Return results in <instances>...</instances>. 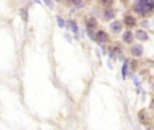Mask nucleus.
I'll return each instance as SVG.
<instances>
[{"label": "nucleus", "instance_id": "f257e3e1", "mask_svg": "<svg viewBox=\"0 0 154 130\" xmlns=\"http://www.w3.org/2000/svg\"><path fill=\"white\" fill-rule=\"evenodd\" d=\"M134 9L137 13L145 15L154 9V0H135Z\"/></svg>", "mask_w": 154, "mask_h": 130}, {"label": "nucleus", "instance_id": "f03ea898", "mask_svg": "<svg viewBox=\"0 0 154 130\" xmlns=\"http://www.w3.org/2000/svg\"><path fill=\"white\" fill-rule=\"evenodd\" d=\"M97 22L95 19L91 18L87 22V30H88V36L92 39V40H96V33H95V30L97 29Z\"/></svg>", "mask_w": 154, "mask_h": 130}, {"label": "nucleus", "instance_id": "7ed1b4c3", "mask_svg": "<svg viewBox=\"0 0 154 130\" xmlns=\"http://www.w3.org/2000/svg\"><path fill=\"white\" fill-rule=\"evenodd\" d=\"M110 29H111V31L114 33H119L123 30V24L120 22H118V21L113 22L110 24Z\"/></svg>", "mask_w": 154, "mask_h": 130}, {"label": "nucleus", "instance_id": "20e7f679", "mask_svg": "<svg viewBox=\"0 0 154 130\" xmlns=\"http://www.w3.org/2000/svg\"><path fill=\"white\" fill-rule=\"evenodd\" d=\"M131 52H132V54H133L134 56H135V57H140V56H142L143 53V47L142 45H139V44L134 45V46L132 48Z\"/></svg>", "mask_w": 154, "mask_h": 130}, {"label": "nucleus", "instance_id": "39448f33", "mask_svg": "<svg viewBox=\"0 0 154 130\" xmlns=\"http://www.w3.org/2000/svg\"><path fill=\"white\" fill-rule=\"evenodd\" d=\"M96 40L99 42H106L108 40V36L105 31H98L96 33Z\"/></svg>", "mask_w": 154, "mask_h": 130}, {"label": "nucleus", "instance_id": "423d86ee", "mask_svg": "<svg viewBox=\"0 0 154 130\" xmlns=\"http://www.w3.org/2000/svg\"><path fill=\"white\" fill-rule=\"evenodd\" d=\"M125 22L129 27H134L136 25V20L132 15H126L125 17Z\"/></svg>", "mask_w": 154, "mask_h": 130}, {"label": "nucleus", "instance_id": "0eeeda50", "mask_svg": "<svg viewBox=\"0 0 154 130\" xmlns=\"http://www.w3.org/2000/svg\"><path fill=\"white\" fill-rule=\"evenodd\" d=\"M136 38L140 40H148L149 36L147 34V32L143 30H139L136 31Z\"/></svg>", "mask_w": 154, "mask_h": 130}, {"label": "nucleus", "instance_id": "6e6552de", "mask_svg": "<svg viewBox=\"0 0 154 130\" xmlns=\"http://www.w3.org/2000/svg\"><path fill=\"white\" fill-rule=\"evenodd\" d=\"M114 16H115V13L111 8H107L104 12V18L106 21H110L111 19L114 18Z\"/></svg>", "mask_w": 154, "mask_h": 130}, {"label": "nucleus", "instance_id": "1a4fd4ad", "mask_svg": "<svg viewBox=\"0 0 154 130\" xmlns=\"http://www.w3.org/2000/svg\"><path fill=\"white\" fill-rule=\"evenodd\" d=\"M133 38H134L133 33H132L131 31H125V32L124 33V35H123V40H124V41L126 42V43H131V42L133 41Z\"/></svg>", "mask_w": 154, "mask_h": 130}, {"label": "nucleus", "instance_id": "9d476101", "mask_svg": "<svg viewBox=\"0 0 154 130\" xmlns=\"http://www.w3.org/2000/svg\"><path fill=\"white\" fill-rule=\"evenodd\" d=\"M19 12H20L21 18H22L24 22H27V20H28V12H27V10L24 9V8H21Z\"/></svg>", "mask_w": 154, "mask_h": 130}, {"label": "nucleus", "instance_id": "9b49d317", "mask_svg": "<svg viewBox=\"0 0 154 130\" xmlns=\"http://www.w3.org/2000/svg\"><path fill=\"white\" fill-rule=\"evenodd\" d=\"M127 68H128V61L126 60L123 66V68H122V75H123V78L125 79L126 77V75H127Z\"/></svg>", "mask_w": 154, "mask_h": 130}, {"label": "nucleus", "instance_id": "f8f14e48", "mask_svg": "<svg viewBox=\"0 0 154 130\" xmlns=\"http://www.w3.org/2000/svg\"><path fill=\"white\" fill-rule=\"evenodd\" d=\"M76 7H81L83 5V0H68Z\"/></svg>", "mask_w": 154, "mask_h": 130}, {"label": "nucleus", "instance_id": "ddd939ff", "mask_svg": "<svg viewBox=\"0 0 154 130\" xmlns=\"http://www.w3.org/2000/svg\"><path fill=\"white\" fill-rule=\"evenodd\" d=\"M69 25H70V28H71L72 31H73L74 33L77 34V33L79 32V28H78L77 23H76L75 22H73V21H70V22H69Z\"/></svg>", "mask_w": 154, "mask_h": 130}, {"label": "nucleus", "instance_id": "4468645a", "mask_svg": "<svg viewBox=\"0 0 154 130\" xmlns=\"http://www.w3.org/2000/svg\"><path fill=\"white\" fill-rule=\"evenodd\" d=\"M57 22H58V24H59V26L60 28H64V26H65V21H64V19H62L60 16H57Z\"/></svg>", "mask_w": 154, "mask_h": 130}, {"label": "nucleus", "instance_id": "2eb2a0df", "mask_svg": "<svg viewBox=\"0 0 154 130\" xmlns=\"http://www.w3.org/2000/svg\"><path fill=\"white\" fill-rule=\"evenodd\" d=\"M100 2L104 6H106V7H109L113 4V0H100Z\"/></svg>", "mask_w": 154, "mask_h": 130}, {"label": "nucleus", "instance_id": "dca6fc26", "mask_svg": "<svg viewBox=\"0 0 154 130\" xmlns=\"http://www.w3.org/2000/svg\"><path fill=\"white\" fill-rule=\"evenodd\" d=\"M43 2H44V4L48 7H50V8H53L54 7V4H53V2L51 0H43Z\"/></svg>", "mask_w": 154, "mask_h": 130}, {"label": "nucleus", "instance_id": "f3484780", "mask_svg": "<svg viewBox=\"0 0 154 130\" xmlns=\"http://www.w3.org/2000/svg\"><path fill=\"white\" fill-rule=\"evenodd\" d=\"M151 107H152V109H153V110H154V100H153V101H152V102Z\"/></svg>", "mask_w": 154, "mask_h": 130}, {"label": "nucleus", "instance_id": "a211bd4d", "mask_svg": "<svg viewBox=\"0 0 154 130\" xmlns=\"http://www.w3.org/2000/svg\"><path fill=\"white\" fill-rule=\"evenodd\" d=\"M152 91H153V92H154V84H152Z\"/></svg>", "mask_w": 154, "mask_h": 130}]
</instances>
